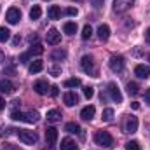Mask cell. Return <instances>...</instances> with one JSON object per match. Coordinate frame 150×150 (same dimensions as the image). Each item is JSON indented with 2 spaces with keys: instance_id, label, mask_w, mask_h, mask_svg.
Returning <instances> with one entry per match:
<instances>
[{
  "instance_id": "19",
  "label": "cell",
  "mask_w": 150,
  "mask_h": 150,
  "mask_svg": "<svg viewBox=\"0 0 150 150\" xmlns=\"http://www.w3.org/2000/svg\"><path fill=\"white\" fill-rule=\"evenodd\" d=\"M61 150H79V149H77V143L74 140L65 138V140H61Z\"/></svg>"
},
{
  "instance_id": "31",
  "label": "cell",
  "mask_w": 150,
  "mask_h": 150,
  "mask_svg": "<svg viewBox=\"0 0 150 150\" xmlns=\"http://www.w3.org/2000/svg\"><path fill=\"white\" fill-rule=\"evenodd\" d=\"M112 117H113V110H112V108H105V110H103V115H101V119H103L105 122L112 120Z\"/></svg>"
},
{
  "instance_id": "15",
  "label": "cell",
  "mask_w": 150,
  "mask_h": 150,
  "mask_svg": "<svg viewBox=\"0 0 150 150\" xmlns=\"http://www.w3.org/2000/svg\"><path fill=\"white\" fill-rule=\"evenodd\" d=\"M134 74L138 75L140 79H149L150 77V68L145 67V65H138V67L134 68Z\"/></svg>"
},
{
  "instance_id": "41",
  "label": "cell",
  "mask_w": 150,
  "mask_h": 150,
  "mask_svg": "<svg viewBox=\"0 0 150 150\" xmlns=\"http://www.w3.org/2000/svg\"><path fill=\"white\" fill-rule=\"evenodd\" d=\"M4 74H14V67L11 65L9 68H4Z\"/></svg>"
},
{
  "instance_id": "40",
  "label": "cell",
  "mask_w": 150,
  "mask_h": 150,
  "mask_svg": "<svg viewBox=\"0 0 150 150\" xmlns=\"http://www.w3.org/2000/svg\"><path fill=\"white\" fill-rule=\"evenodd\" d=\"M12 131H16V129H12V127H7V129H4V133H2V136H9Z\"/></svg>"
},
{
  "instance_id": "44",
  "label": "cell",
  "mask_w": 150,
  "mask_h": 150,
  "mask_svg": "<svg viewBox=\"0 0 150 150\" xmlns=\"http://www.w3.org/2000/svg\"><path fill=\"white\" fill-rule=\"evenodd\" d=\"M28 40H30V42H37V40H38V37L35 35V33H33V35H30V37H28Z\"/></svg>"
},
{
  "instance_id": "12",
  "label": "cell",
  "mask_w": 150,
  "mask_h": 150,
  "mask_svg": "<svg viewBox=\"0 0 150 150\" xmlns=\"http://www.w3.org/2000/svg\"><path fill=\"white\" fill-rule=\"evenodd\" d=\"M63 101H65V105H67V107H74V105L79 103V96L75 94L74 91H68V93H65Z\"/></svg>"
},
{
  "instance_id": "3",
  "label": "cell",
  "mask_w": 150,
  "mask_h": 150,
  "mask_svg": "<svg viewBox=\"0 0 150 150\" xmlns=\"http://www.w3.org/2000/svg\"><path fill=\"white\" fill-rule=\"evenodd\" d=\"M108 65H110L112 72L120 74V72L124 70V58H122V56H112V58H110V61H108Z\"/></svg>"
},
{
  "instance_id": "35",
  "label": "cell",
  "mask_w": 150,
  "mask_h": 150,
  "mask_svg": "<svg viewBox=\"0 0 150 150\" xmlns=\"http://www.w3.org/2000/svg\"><path fill=\"white\" fill-rule=\"evenodd\" d=\"M49 74L52 75V77H59L61 75V68L59 67H51L49 68Z\"/></svg>"
},
{
  "instance_id": "11",
  "label": "cell",
  "mask_w": 150,
  "mask_h": 150,
  "mask_svg": "<svg viewBox=\"0 0 150 150\" xmlns=\"http://www.w3.org/2000/svg\"><path fill=\"white\" fill-rule=\"evenodd\" d=\"M16 91V86L11 82V80H7V79H2L0 80V93H4V94H12Z\"/></svg>"
},
{
  "instance_id": "30",
  "label": "cell",
  "mask_w": 150,
  "mask_h": 150,
  "mask_svg": "<svg viewBox=\"0 0 150 150\" xmlns=\"http://www.w3.org/2000/svg\"><path fill=\"white\" fill-rule=\"evenodd\" d=\"M91 35H93V28H91L89 25H86V26L82 28V38H84V40H89Z\"/></svg>"
},
{
  "instance_id": "33",
  "label": "cell",
  "mask_w": 150,
  "mask_h": 150,
  "mask_svg": "<svg viewBox=\"0 0 150 150\" xmlns=\"http://www.w3.org/2000/svg\"><path fill=\"white\" fill-rule=\"evenodd\" d=\"M84 96H86L87 100H91V98L94 96V87H91V86H86V87H84Z\"/></svg>"
},
{
  "instance_id": "36",
  "label": "cell",
  "mask_w": 150,
  "mask_h": 150,
  "mask_svg": "<svg viewBox=\"0 0 150 150\" xmlns=\"http://www.w3.org/2000/svg\"><path fill=\"white\" fill-rule=\"evenodd\" d=\"M77 12H79V11H77L75 7H68V9H65V14H67V16H77Z\"/></svg>"
},
{
  "instance_id": "26",
  "label": "cell",
  "mask_w": 150,
  "mask_h": 150,
  "mask_svg": "<svg viewBox=\"0 0 150 150\" xmlns=\"http://www.w3.org/2000/svg\"><path fill=\"white\" fill-rule=\"evenodd\" d=\"M11 38V32L5 26H0V42H7Z\"/></svg>"
},
{
  "instance_id": "13",
  "label": "cell",
  "mask_w": 150,
  "mask_h": 150,
  "mask_svg": "<svg viewBox=\"0 0 150 150\" xmlns=\"http://www.w3.org/2000/svg\"><path fill=\"white\" fill-rule=\"evenodd\" d=\"M94 113H96V108H94L93 105H87V107H84V108L80 110V117H82L84 120H91V119L94 117Z\"/></svg>"
},
{
  "instance_id": "45",
  "label": "cell",
  "mask_w": 150,
  "mask_h": 150,
  "mask_svg": "<svg viewBox=\"0 0 150 150\" xmlns=\"http://www.w3.org/2000/svg\"><path fill=\"white\" fill-rule=\"evenodd\" d=\"M131 107H133V110H138V108H140V103H136V101H133V103H131Z\"/></svg>"
},
{
  "instance_id": "1",
  "label": "cell",
  "mask_w": 150,
  "mask_h": 150,
  "mask_svg": "<svg viewBox=\"0 0 150 150\" xmlns=\"http://www.w3.org/2000/svg\"><path fill=\"white\" fill-rule=\"evenodd\" d=\"M94 142H96V145L105 147V149H112L113 147V138L108 131H98L94 134Z\"/></svg>"
},
{
  "instance_id": "47",
  "label": "cell",
  "mask_w": 150,
  "mask_h": 150,
  "mask_svg": "<svg viewBox=\"0 0 150 150\" xmlns=\"http://www.w3.org/2000/svg\"><path fill=\"white\" fill-rule=\"evenodd\" d=\"M145 38H147V42L150 44V28L147 30V32H145Z\"/></svg>"
},
{
  "instance_id": "22",
  "label": "cell",
  "mask_w": 150,
  "mask_h": 150,
  "mask_svg": "<svg viewBox=\"0 0 150 150\" xmlns=\"http://www.w3.org/2000/svg\"><path fill=\"white\" fill-rule=\"evenodd\" d=\"M67 58V51H63V49H56V51H52V54H51V59H54V61H61V59H65Z\"/></svg>"
},
{
  "instance_id": "32",
  "label": "cell",
  "mask_w": 150,
  "mask_h": 150,
  "mask_svg": "<svg viewBox=\"0 0 150 150\" xmlns=\"http://www.w3.org/2000/svg\"><path fill=\"white\" fill-rule=\"evenodd\" d=\"M126 150H140V143L136 140H131L126 143Z\"/></svg>"
},
{
  "instance_id": "25",
  "label": "cell",
  "mask_w": 150,
  "mask_h": 150,
  "mask_svg": "<svg viewBox=\"0 0 150 150\" xmlns=\"http://www.w3.org/2000/svg\"><path fill=\"white\" fill-rule=\"evenodd\" d=\"M80 86V79L79 77H72L65 80V87H79Z\"/></svg>"
},
{
  "instance_id": "27",
  "label": "cell",
  "mask_w": 150,
  "mask_h": 150,
  "mask_svg": "<svg viewBox=\"0 0 150 150\" xmlns=\"http://www.w3.org/2000/svg\"><path fill=\"white\" fill-rule=\"evenodd\" d=\"M40 16H42V9H40L38 5H33V7L30 9V18H32V19H38Z\"/></svg>"
},
{
  "instance_id": "18",
  "label": "cell",
  "mask_w": 150,
  "mask_h": 150,
  "mask_svg": "<svg viewBox=\"0 0 150 150\" xmlns=\"http://www.w3.org/2000/svg\"><path fill=\"white\" fill-rule=\"evenodd\" d=\"M47 16H49V19H59V16H61V9H59L58 5H51L49 11H47Z\"/></svg>"
},
{
  "instance_id": "24",
  "label": "cell",
  "mask_w": 150,
  "mask_h": 150,
  "mask_svg": "<svg viewBox=\"0 0 150 150\" xmlns=\"http://www.w3.org/2000/svg\"><path fill=\"white\" fill-rule=\"evenodd\" d=\"M44 52V47L40 45V44H35V45H32L30 49H28V54L30 56H40Z\"/></svg>"
},
{
  "instance_id": "17",
  "label": "cell",
  "mask_w": 150,
  "mask_h": 150,
  "mask_svg": "<svg viewBox=\"0 0 150 150\" xmlns=\"http://www.w3.org/2000/svg\"><path fill=\"white\" fill-rule=\"evenodd\" d=\"M38 117H40V115H38V112H35V110H30V112L23 113V120H25V122H30V124L37 122Z\"/></svg>"
},
{
  "instance_id": "38",
  "label": "cell",
  "mask_w": 150,
  "mask_h": 150,
  "mask_svg": "<svg viewBox=\"0 0 150 150\" xmlns=\"http://www.w3.org/2000/svg\"><path fill=\"white\" fill-rule=\"evenodd\" d=\"M91 4H93L96 9H100V7L103 5V0H91Z\"/></svg>"
},
{
  "instance_id": "29",
  "label": "cell",
  "mask_w": 150,
  "mask_h": 150,
  "mask_svg": "<svg viewBox=\"0 0 150 150\" xmlns=\"http://www.w3.org/2000/svg\"><path fill=\"white\" fill-rule=\"evenodd\" d=\"M65 131H68V133H80V126L75 124V122H68L65 126Z\"/></svg>"
},
{
  "instance_id": "28",
  "label": "cell",
  "mask_w": 150,
  "mask_h": 150,
  "mask_svg": "<svg viewBox=\"0 0 150 150\" xmlns=\"http://www.w3.org/2000/svg\"><path fill=\"white\" fill-rule=\"evenodd\" d=\"M138 91H140V86H138L136 82H129V84H127V93H129V94L136 96V94H138Z\"/></svg>"
},
{
  "instance_id": "16",
  "label": "cell",
  "mask_w": 150,
  "mask_h": 150,
  "mask_svg": "<svg viewBox=\"0 0 150 150\" xmlns=\"http://www.w3.org/2000/svg\"><path fill=\"white\" fill-rule=\"evenodd\" d=\"M98 37H100V40H108V37H110V26L108 25H100Z\"/></svg>"
},
{
  "instance_id": "4",
  "label": "cell",
  "mask_w": 150,
  "mask_h": 150,
  "mask_svg": "<svg viewBox=\"0 0 150 150\" xmlns=\"http://www.w3.org/2000/svg\"><path fill=\"white\" fill-rule=\"evenodd\" d=\"M5 19H7L9 25H16V23H19V19H21V11L16 9V7H11V9L7 11V14H5Z\"/></svg>"
},
{
  "instance_id": "20",
  "label": "cell",
  "mask_w": 150,
  "mask_h": 150,
  "mask_svg": "<svg viewBox=\"0 0 150 150\" xmlns=\"http://www.w3.org/2000/svg\"><path fill=\"white\" fill-rule=\"evenodd\" d=\"M47 120H49V122H58V120H61V112L56 110V108L49 110V112H47Z\"/></svg>"
},
{
  "instance_id": "9",
  "label": "cell",
  "mask_w": 150,
  "mask_h": 150,
  "mask_svg": "<svg viewBox=\"0 0 150 150\" xmlns=\"http://www.w3.org/2000/svg\"><path fill=\"white\" fill-rule=\"evenodd\" d=\"M56 140H58V129L56 127H47L45 129V142L49 147H54L56 145Z\"/></svg>"
},
{
  "instance_id": "46",
  "label": "cell",
  "mask_w": 150,
  "mask_h": 150,
  "mask_svg": "<svg viewBox=\"0 0 150 150\" xmlns=\"http://www.w3.org/2000/svg\"><path fill=\"white\" fill-rule=\"evenodd\" d=\"M5 149H7V150H19L18 147H12L11 143H7V145H5Z\"/></svg>"
},
{
  "instance_id": "37",
  "label": "cell",
  "mask_w": 150,
  "mask_h": 150,
  "mask_svg": "<svg viewBox=\"0 0 150 150\" xmlns=\"http://www.w3.org/2000/svg\"><path fill=\"white\" fill-rule=\"evenodd\" d=\"M58 89H59L58 86H51V87H49V93H51V96H58V93H59Z\"/></svg>"
},
{
  "instance_id": "39",
  "label": "cell",
  "mask_w": 150,
  "mask_h": 150,
  "mask_svg": "<svg viewBox=\"0 0 150 150\" xmlns=\"http://www.w3.org/2000/svg\"><path fill=\"white\" fill-rule=\"evenodd\" d=\"M145 103H147V105H150V87L145 91Z\"/></svg>"
},
{
  "instance_id": "34",
  "label": "cell",
  "mask_w": 150,
  "mask_h": 150,
  "mask_svg": "<svg viewBox=\"0 0 150 150\" xmlns=\"http://www.w3.org/2000/svg\"><path fill=\"white\" fill-rule=\"evenodd\" d=\"M11 119H12V120H23V112L12 110V112H11Z\"/></svg>"
},
{
  "instance_id": "49",
  "label": "cell",
  "mask_w": 150,
  "mask_h": 150,
  "mask_svg": "<svg viewBox=\"0 0 150 150\" xmlns=\"http://www.w3.org/2000/svg\"><path fill=\"white\" fill-rule=\"evenodd\" d=\"M149 61H150V56H149Z\"/></svg>"
},
{
  "instance_id": "43",
  "label": "cell",
  "mask_w": 150,
  "mask_h": 150,
  "mask_svg": "<svg viewBox=\"0 0 150 150\" xmlns=\"http://www.w3.org/2000/svg\"><path fill=\"white\" fill-rule=\"evenodd\" d=\"M5 105H7V103H5V100H4V98H0V110H4V108H5Z\"/></svg>"
},
{
  "instance_id": "21",
  "label": "cell",
  "mask_w": 150,
  "mask_h": 150,
  "mask_svg": "<svg viewBox=\"0 0 150 150\" xmlns=\"http://www.w3.org/2000/svg\"><path fill=\"white\" fill-rule=\"evenodd\" d=\"M63 30H65L67 35H75V33H77V23H72V21L65 23V25H63Z\"/></svg>"
},
{
  "instance_id": "48",
  "label": "cell",
  "mask_w": 150,
  "mask_h": 150,
  "mask_svg": "<svg viewBox=\"0 0 150 150\" xmlns=\"http://www.w3.org/2000/svg\"><path fill=\"white\" fill-rule=\"evenodd\" d=\"M2 61H4V51L0 49V63H2Z\"/></svg>"
},
{
  "instance_id": "23",
  "label": "cell",
  "mask_w": 150,
  "mask_h": 150,
  "mask_svg": "<svg viewBox=\"0 0 150 150\" xmlns=\"http://www.w3.org/2000/svg\"><path fill=\"white\" fill-rule=\"evenodd\" d=\"M42 68H44V63L37 59V61H33L30 67H28V70H30V74H38V72H42Z\"/></svg>"
},
{
  "instance_id": "8",
  "label": "cell",
  "mask_w": 150,
  "mask_h": 150,
  "mask_svg": "<svg viewBox=\"0 0 150 150\" xmlns=\"http://www.w3.org/2000/svg\"><path fill=\"white\" fill-rule=\"evenodd\" d=\"M45 38H47V44H51V45H58V44L61 42V33H59L56 28H51V30L47 32Z\"/></svg>"
},
{
  "instance_id": "6",
  "label": "cell",
  "mask_w": 150,
  "mask_h": 150,
  "mask_svg": "<svg viewBox=\"0 0 150 150\" xmlns=\"http://www.w3.org/2000/svg\"><path fill=\"white\" fill-rule=\"evenodd\" d=\"M80 67H82V70L86 74H96L94 72V59H93V56H84L80 59Z\"/></svg>"
},
{
  "instance_id": "14",
  "label": "cell",
  "mask_w": 150,
  "mask_h": 150,
  "mask_svg": "<svg viewBox=\"0 0 150 150\" xmlns=\"http://www.w3.org/2000/svg\"><path fill=\"white\" fill-rule=\"evenodd\" d=\"M49 87H51V86H47V82H45V80H37V82L33 84V89L37 91L38 94H47Z\"/></svg>"
},
{
  "instance_id": "7",
  "label": "cell",
  "mask_w": 150,
  "mask_h": 150,
  "mask_svg": "<svg viewBox=\"0 0 150 150\" xmlns=\"http://www.w3.org/2000/svg\"><path fill=\"white\" fill-rule=\"evenodd\" d=\"M124 131H126V133H129V134H133V133H136V131H138V119H136L134 115H129V117L126 119Z\"/></svg>"
},
{
  "instance_id": "5",
  "label": "cell",
  "mask_w": 150,
  "mask_h": 150,
  "mask_svg": "<svg viewBox=\"0 0 150 150\" xmlns=\"http://www.w3.org/2000/svg\"><path fill=\"white\" fill-rule=\"evenodd\" d=\"M107 91H108L112 101H115V103H122V94H120L119 86H117L115 82H110V84H108V89H107Z\"/></svg>"
},
{
  "instance_id": "10",
  "label": "cell",
  "mask_w": 150,
  "mask_h": 150,
  "mask_svg": "<svg viewBox=\"0 0 150 150\" xmlns=\"http://www.w3.org/2000/svg\"><path fill=\"white\" fill-rule=\"evenodd\" d=\"M134 0H113V11L115 12H124L133 5Z\"/></svg>"
},
{
  "instance_id": "42",
  "label": "cell",
  "mask_w": 150,
  "mask_h": 150,
  "mask_svg": "<svg viewBox=\"0 0 150 150\" xmlns=\"http://www.w3.org/2000/svg\"><path fill=\"white\" fill-rule=\"evenodd\" d=\"M19 42H21V37H19V35H16V37L12 38V44H14V45H18Z\"/></svg>"
},
{
  "instance_id": "2",
  "label": "cell",
  "mask_w": 150,
  "mask_h": 150,
  "mask_svg": "<svg viewBox=\"0 0 150 150\" xmlns=\"http://www.w3.org/2000/svg\"><path fill=\"white\" fill-rule=\"evenodd\" d=\"M18 136H19V140H21L25 145H35L38 142L37 133L28 131V129H19V131H18Z\"/></svg>"
}]
</instances>
